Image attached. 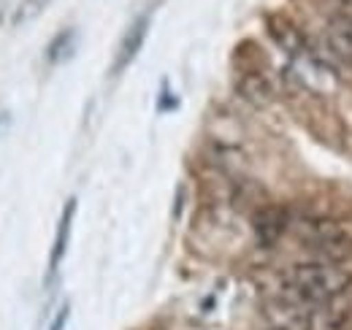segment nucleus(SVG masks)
I'll return each instance as SVG.
<instances>
[{
    "instance_id": "ddd939ff",
    "label": "nucleus",
    "mask_w": 352,
    "mask_h": 330,
    "mask_svg": "<svg viewBox=\"0 0 352 330\" xmlns=\"http://www.w3.org/2000/svg\"><path fill=\"white\" fill-rule=\"evenodd\" d=\"M6 6H8V0H0V25H3V16H6Z\"/></svg>"
},
{
    "instance_id": "7ed1b4c3",
    "label": "nucleus",
    "mask_w": 352,
    "mask_h": 330,
    "mask_svg": "<svg viewBox=\"0 0 352 330\" xmlns=\"http://www.w3.org/2000/svg\"><path fill=\"white\" fill-rule=\"evenodd\" d=\"M149 25H152V11H144L133 19L122 36V41L117 46V54H114V63H111V76H120L133 60L138 57V52L144 49L146 41V33H149Z\"/></svg>"
},
{
    "instance_id": "f03ea898",
    "label": "nucleus",
    "mask_w": 352,
    "mask_h": 330,
    "mask_svg": "<svg viewBox=\"0 0 352 330\" xmlns=\"http://www.w3.org/2000/svg\"><path fill=\"white\" fill-rule=\"evenodd\" d=\"M290 228L296 230V236L304 241V247L317 252L322 260H333L342 263L347 254H352V239L350 233L325 217H290Z\"/></svg>"
},
{
    "instance_id": "2eb2a0df",
    "label": "nucleus",
    "mask_w": 352,
    "mask_h": 330,
    "mask_svg": "<svg viewBox=\"0 0 352 330\" xmlns=\"http://www.w3.org/2000/svg\"><path fill=\"white\" fill-rule=\"evenodd\" d=\"M0 122H3V117H0Z\"/></svg>"
},
{
    "instance_id": "39448f33",
    "label": "nucleus",
    "mask_w": 352,
    "mask_h": 330,
    "mask_svg": "<svg viewBox=\"0 0 352 330\" xmlns=\"http://www.w3.org/2000/svg\"><path fill=\"white\" fill-rule=\"evenodd\" d=\"M236 92L247 103H252V106H268L274 100V87H271V82L265 79L261 71H255V68H247V71H241L236 76Z\"/></svg>"
},
{
    "instance_id": "f257e3e1",
    "label": "nucleus",
    "mask_w": 352,
    "mask_h": 330,
    "mask_svg": "<svg viewBox=\"0 0 352 330\" xmlns=\"http://www.w3.org/2000/svg\"><path fill=\"white\" fill-rule=\"evenodd\" d=\"M352 287L350 271L333 260H307L279 276V306L293 311H322L342 300Z\"/></svg>"
},
{
    "instance_id": "1a4fd4ad",
    "label": "nucleus",
    "mask_w": 352,
    "mask_h": 330,
    "mask_svg": "<svg viewBox=\"0 0 352 330\" xmlns=\"http://www.w3.org/2000/svg\"><path fill=\"white\" fill-rule=\"evenodd\" d=\"M271 36H276V41L285 46V52H290V54H298L301 49H304V38H301V33L293 28V25H287V22H282V19H274L271 22Z\"/></svg>"
},
{
    "instance_id": "4468645a",
    "label": "nucleus",
    "mask_w": 352,
    "mask_h": 330,
    "mask_svg": "<svg viewBox=\"0 0 352 330\" xmlns=\"http://www.w3.org/2000/svg\"><path fill=\"white\" fill-rule=\"evenodd\" d=\"M271 330H285V328H271Z\"/></svg>"
},
{
    "instance_id": "9d476101",
    "label": "nucleus",
    "mask_w": 352,
    "mask_h": 330,
    "mask_svg": "<svg viewBox=\"0 0 352 330\" xmlns=\"http://www.w3.org/2000/svg\"><path fill=\"white\" fill-rule=\"evenodd\" d=\"M46 6H49V0H19V3H16V8H14L11 25H14V28H19V25H25V22L36 19Z\"/></svg>"
},
{
    "instance_id": "9b49d317",
    "label": "nucleus",
    "mask_w": 352,
    "mask_h": 330,
    "mask_svg": "<svg viewBox=\"0 0 352 330\" xmlns=\"http://www.w3.org/2000/svg\"><path fill=\"white\" fill-rule=\"evenodd\" d=\"M333 3V16H342V19H350L352 22V0H331Z\"/></svg>"
},
{
    "instance_id": "0eeeda50",
    "label": "nucleus",
    "mask_w": 352,
    "mask_h": 330,
    "mask_svg": "<svg viewBox=\"0 0 352 330\" xmlns=\"http://www.w3.org/2000/svg\"><path fill=\"white\" fill-rule=\"evenodd\" d=\"M74 214H76V198H71L63 214H60V222H57V236H54V244H52V254H49V276L60 268L65 252H68V241H71V228H74Z\"/></svg>"
},
{
    "instance_id": "6e6552de",
    "label": "nucleus",
    "mask_w": 352,
    "mask_h": 330,
    "mask_svg": "<svg viewBox=\"0 0 352 330\" xmlns=\"http://www.w3.org/2000/svg\"><path fill=\"white\" fill-rule=\"evenodd\" d=\"M74 49H76V30H74V28H65L63 33H57V36L52 38L49 49H46V60H49L52 65L65 63V60L74 54Z\"/></svg>"
},
{
    "instance_id": "20e7f679",
    "label": "nucleus",
    "mask_w": 352,
    "mask_h": 330,
    "mask_svg": "<svg viewBox=\"0 0 352 330\" xmlns=\"http://www.w3.org/2000/svg\"><path fill=\"white\" fill-rule=\"evenodd\" d=\"M252 230L261 247H274L290 230V214L279 206H263L252 217Z\"/></svg>"
},
{
    "instance_id": "f8f14e48",
    "label": "nucleus",
    "mask_w": 352,
    "mask_h": 330,
    "mask_svg": "<svg viewBox=\"0 0 352 330\" xmlns=\"http://www.w3.org/2000/svg\"><path fill=\"white\" fill-rule=\"evenodd\" d=\"M65 322H68V306H63V309H60V314L54 317V322H52V328L49 330H63Z\"/></svg>"
},
{
    "instance_id": "423d86ee",
    "label": "nucleus",
    "mask_w": 352,
    "mask_h": 330,
    "mask_svg": "<svg viewBox=\"0 0 352 330\" xmlns=\"http://www.w3.org/2000/svg\"><path fill=\"white\" fill-rule=\"evenodd\" d=\"M325 46L328 52L342 60L344 65H352V22L342 16H331L325 25Z\"/></svg>"
}]
</instances>
